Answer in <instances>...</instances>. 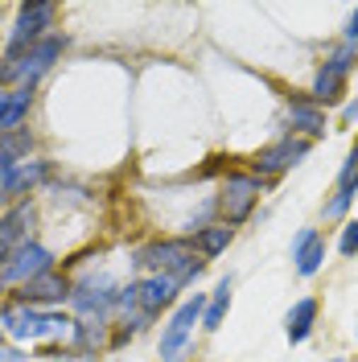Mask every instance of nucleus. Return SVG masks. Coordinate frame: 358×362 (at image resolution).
I'll return each mask as SVG.
<instances>
[{
    "label": "nucleus",
    "mask_w": 358,
    "mask_h": 362,
    "mask_svg": "<svg viewBox=\"0 0 358 362\" xmlns=\"http://www.w3.org/2000/svg\"><path fill=\"white\" fill-rule=\"evenodd\" d=\"M226 309H231V280H223L219 288H214V296L206 300V313H202V329H219L223 325Z\"/></svg>",
    "instance_id": "412c9836"
},
{
    "label": "nucleus",
    "mask_w": 358,
    "mask_h": 362,
    "mask_svg": "<svg viewBox=\"0 0 358 362\" xmlns=\"http://www.w3.org/2000/svg\"><path fill=\"white\" fill-rule=\"evenodd\" d=\"M202 313H206V296L202 293H194L178 313H173V321H169L165 334H161V358L165 362H181V354H185V346L194 338V325L202 321Z\"/></svg>",
    "instance_id": "20e7f679"
},
{
    "label": "nucleus",
    "mask_w": 358,
    "mask_h": 362,
    "mask_svg": "<svg viewBox=\"0 0 358 362\" xmlns=\"http://www.w3.org/2000/svg\"><path fill=\"white\" fill-rule=\"evenodd\" d=\"M0 206H4V194H0Z\"/></svg>",
    "instance_id": "7c9ffc66"
},
{
    "label": "nucleus",
    "mask_w": 358,
    "mask_h": 362,
    "mask_svg": "<svg viewBox=\"0 0 358 362\" xmlns=\"http://www.w3.org/2000/svg\"><path fill=\"white\" fill-rule=\"evenodd\" d=\"M289 124L296 132H305L309 140L313 136H325V112L317 107L313 99H292L289 103Z\"/></svg>",
    "instance_id": "2eb2a0df"
},
{
    "label": "nucleus",
    "mask_w": 358,
    "mask_h": 362,
    "mask_svg": "<svg viewBox=\"0 0 358 362\" xmlns=\"http://www.w3.org/2000/svg\"><path fill=\"white\" fill-rule=\"evenodd\" d=\"M50 362H95V354H50Z\"/></svg>",
    "instance_id": "a878e982"
},
{
    "label": "nucleus",
    "mask_w": 358,
    "mask_h": 362,
    "mask_svg": "<svg viewBox=\"0 0 358 362\" xmlns=\"http://www.w3.org/2000/svg\"><path fill=\"white\" fill-rule=\"evenodd\" d=\"M346 42L350 45L358 42V8H354V17H350V25H346Z\"/></svg>",
    "instance_id": "cd10ccee"
},
{
    "label": "nucleus",
    "mask_w": 358,
    "mask_h": 362,
    "mask_svg": "<svg viewBox=\"0 0 358 362\" xmlns=\"http://www.w3.org/2000/svg\"><path fill=\"white\" fill-rule=\"evenodd\" d=\"M337 189L342 194H358V144L350 148V157L342 160V169H337Z\"/></svg>",
    "instance_id": "4be33fe9"
},
{
    "label": "nucleus",
    "mask_w": 358,
    "mask_h": 362,
    "mask_svg": "<svg viewBox=\"0 0 358 362\" xmlns=\"http://www.w3.org/2000/svg\"><path fill=\"white\" fill-rule=\"evenodd\" d=\"M29 103H33V87L8 90V103H4V112H0V136L4 132H21L25 115H29Z\"/></svg>",
    "instance_id": "dca6fc26"
},
{
    "label": "nucleus",
    "mask_w": 358,
    "mask_h": 362,
    "mask_svg": "<svg viewBox=\"0 0 358 362\" xmlns=\"http://www.w3.org/2000/svg\"><path fill=\"white\" fill-rule=\"evenodd\" d=\"M0 362H21V350H17V346H4V341H0Z\"/></svg>",
    "instance_id": "bb28decb"
},
{
    "label": "nucleus",
    "mask_w": 358,
    "mask_h": 362,
    "mask_svg": "<svg viewBox=\"0 0 358 362\" xmlns=\"http://www.w3.org/2000/svg\"><path fill=\"white\" fill-rule=\"evenodd\" d=\"M29 148H33V132H29V128L0 136V181L8 177L13 169H21L25 160H29Z\"/></svg>",
    "instance_id": "4468645a"
},
{
    "label": "nucleus",
    "mask_w": 358,
    "mask_h": 362,
    "mask_svg": "<svg viewBox=\"0 0 358 362\" xmlns=\"http://www.w3.org/2000/svg\"><path fill=\"white\" fill-rule=\"evenodd\" d=\"M62 325H74L67 317H54V313H42V309H33V305H21V300H13V305H4L0 309V334L8 341H37L45 334H54V329H62Z\"/></svg>",
    "instance_id": "f03ea898"
},
{
    "label": "nucleus",
    "mask_w": 358,
    "mask_h": 362,
    "mask_svg": "<svg viewBox=\"0 0 358 362\" xmlns=\"http://www.w3.org/2000/svg\"><path fill=\"white\" fill-rule=\"evenodd\" d=\"M350 202H354V194H342V189H337L334 198L325 202V218H342V214L350 210Z\"/></svg>",
    "instance_id": "b1692460"
},
{
    "label": "nucleus",
    "mask_w": 358,
    "mask_h": 362,
    "mask_svg": "<svg viewBox=\"0 0 358 362\" xmlns=\"http://www.w3.org/2000/svg\"><path fill=\"white\" fill-rule=\"evenodd\" d=\"M178 280L173 276H149V280H140V313L153 317L161 313L165 305H173V296H178Z\"/></svg>",
    "instance_id": "9b49d317"
},
{
    "label": "nucleus",
    "mask_w": 358,
    "mask_h": 362,
    "mask_svg": "<svg viewBox=\"0 0 358 362\" xmlns=\"http://www.w3.org/2000/svg\"><path fill=\"white\" fill-rule=\"evenodd\" d=\"M337 251L342 255H358V223H346L342 239H337Z\"/></svg>",
    "instance_id": "393cba45"
},
{
    "label": "nucleus",
    "mask_w": 358,
    "mask_h": 362,
    "mask_svg": "<svg viewBox=\"0 0 358 362\" xmlns=\"http://www.w3.org/2000/svg\"><path fill=\"white\" fill-rule=\"evenodd\" d=\"M305 157H309V140L305 136H284V140L268 144L255 157V177H280V173H289L292 165H301Z\"/></svg>",
    "instance_id": "0eeeda50"
},
{
    "label": "nucleus",
    "mask_w": 358,
    "mask_h": 362,
    "mask_svg": "<svg viewBox=\"0 0 358 362\" xmlns=\"http://www.w3.org/2000/svg\"><path fill=\"white\" fill-rule=\"evenodd\" d=\"M70 293H74V288H70V280L62 276V272L50 268L45 276L21 284V288H17V300H21V305H33V309H45V305H62Z\"/></svg>",
    "instance_id": "1a4fd4ad"
},
{
    "label": "nucleus",
    "mask_w": 358,
    "mask_h": 362,
    "mask_svg": "<svg viewBox=\"0 0 358 362\" xmlns=\"http://www.w3.org/2000/svg\"><path fill=\"white\" fill-rule=\"evenodd\" d=\"M4 103H8V90H0V112H4Z\"/></svg>",
    "instance_id": "c756f323"
},
{
    "label": "nucleus",
    "mask_w": 358,
    "mask_h": 362,
    "mask_svg": "<svg viewBox=\"0 0 358 362\" xmlns=\"http://www.w3.org/2000/svg\"><path fill=\"white\" fill-rule=\"evenodd\" d=\"M0 296H4V284H0Z\"/></svg>",
    "instance_id": "2f4dec72"
},
{
    "label": "nucleus",
    "mask_w": 358,
    "mask_h": 362,
    "mask_svg": "<svg viewBox=\"0 0 358 362\" xmlns=\"http://www.w3.org/2000/svg\"><path fill=\"white\" fill-rule=\"evenodd\" d=\"M330 362H342V358H330Z\"/></svg>",
    "instance_id": "473e14b6"
},
{
    "label": "nucleus",
    "mask_w": 358,
    "mask_h": 362,
    "mask_svg": "<svg viewBox=\"0 0 358 362\" xmlns=\"http://www.w3.org/2000/svg\"><path fill=\"white\" fill-rule=\"evenodd\" d=\"M70 334H74V346H79V354H95V350L108 341V329H103V321H91V317L74 321V325H70Z\"/></svg>",
    "instance_id": "aec40b11"
},
{
    "label": "nucleus",
    "mask_w": 358,
    "mask_h": 362,
    "mask_svg": "<svg viewBox=\"0 0 358 362\" xmlns=\"http://www.w3.org/2000/svg\"><path fill=\"white\" fill-rule=\"evenodd\" d=\"M70 300H74V309H79L83 317L103 321V313L120 300V293H112L108 284H83V288H74V293H70Z\"/></svg>",
    "instance_id": "f8f14e48"
},
{
    "label": "nucleus",
    "mask_w": 358,
    "mask_h": 362,
    "mask_svg": "<svg viewBox=\"0 0 358 362\" xmlns=\"http://www.w3.org/2000/svg\"><path fill=\"white\" fill-rule=\"evenodd\" d=\"M292 259H296V272L301 276H313L321 264H325V239L317 230H301L292 239Z\"/></svg>",
    "instance_id": "ddd939ff"
},
{
    "label": "nucleus",
    "mask_w": 358,
    "mask_h": 362,
    "mask_svg": "<svg viewBox=\"0 0 358 362\" xmlns=\"http://www.w3.org/2000/svg\"><path fill=\"white\" fill-rule=\"evenodd\" d=\"M45 177H50V160H25L21 169H13L8 177L0 181V194H4V202H8V198H25V194H33Z\"/></svg>",
    "instance_id": "9d476101"
},
{
    "label": "nucleus",
    "mask_w": 358,
    "mask_h": 362,
    "mask_svg": "<svg viewBox=\"0 0 358 362\" xmlns=\"http://www.w3.org/2000/svg\"><path fill=\"white\" fill-rule=\"evenodd\" d=\"M264 194V177L255 173H231L223 181V194H219V210H223V223L226 226H239L251 218V210Z\"/></svg>",
    "instance_id": "7ed1b4c3"
},
{
    "label": "nucleus",
    "mask_w": 358,
    "mask_h": 362,
    "mask_svg": "<svg viewBox=\"0 0 358 362\" xmlns=\"http://www.w3.org/2000/svg\"><path fill=\"white\" fill-rule=\"evenodd\" d=\"M62 49H67V37L50 33V37H42L37 45L21 49V54H4V62H0V83H21V87H33L45 70L62 58Z\"/></svg>",
    "instance_id": "f257e3e1"
},
{
    "label": "nucleus",
    "mask_w": 358,
    "mask_h": 362,
    "mask_svg": "<svg viewBox=\"0 0 358 362\" xmlns=\"http://www.w3.org/2000/svg\"><path fill=\"white\" fill-rule=\"evenodd\" d=\"M342 119H346V124H354V119H358V99H354V103H346V112H342Z\"/></svg>",
    "instance_id": "c85d7f7f"
},
{
    "label": "nucleus",
    "mask_w": 358,
    "mask_h": 362,
    "mask_svg": "<svg viewBox=\"0 0 358 362\" xmlns=\"http://www.w3.org/2000/svg\"><path fill=\"white\" fill-rule=\"evenodd\" d=\"M354 62H358V49L346 42V45H337L334 54H330V62H325V66L337 70V74H350V70H354Z\"/></svg>",
    "instance_id": "5701e85b"
},
{
    "label": "nucleus",
    "mask_w": 358,
    "mask_h": 362,
    "mask_svg": "<svg viewBox=\"0 0 358 362\" xmlns=\"http://www.w3.org/2000/svg\"><path fill=\"white\" fill-rule=\"evenodd\" d=\"M231 239H235V226H226V223L202 226L198 235H194V247H198L202 259H214V255H223V251H226V243H231Z\"/></svg>",
    "instance_id": "a211bd4d"
},
{
    "label": "nucleus",
    "mask_w": 358,
    "mask_h": 362,
    "mask_svg": "<svg viewBox=\"0 0 358 362\" xmlns=\"http://www.w3.org/2000/svg\"><path fill=\"white\" fill-rule=\"evenodd\" d=\"M54 4L50 0H33V4H21V13H17V25H13V42H8V54H21L29 45H37L42 37H50L45 29L54 25Z\"/></svg>",
    "instance_id": "423d86ee"
},
{
    "label": "nucleus",
    "mask_w": 358,
    "mask_h": 362,
    "mask_svg": "<svg viewBox=\"0 0 358 362\" xmlns=\"http://www.w3.org/2000/svg\"><path fill=\"white\" fill-rule=\"evenodd\" d=\"M313 321H317V300L313 296H305V300H296L292 305V313H289V341L296 346V341H305L309 334H313Z\"/></svg>",
    "instance_id": "6ab92c4d"
},
{
    "label": "nucleus",
    "mask_w": 358,
    "mask_h": 362,
    "mask_svg": "<svg viewBox=\"0 0 358 362\" xmlns=\"http://www.w3.org/2000/svg\"><path fill=\"white\" fill-rule=\"evenodd\" d=\"M346 95V74H337V70L321 66L313 78V90H309V99H313L317 107H325V103H337Z\"/></svg>",
    "instance_id": "f3484780"
},
{
    "label": "nucleus",
    "mask_w": 358,
    "mask_h": 362,
    "mask_svg": "<svg viewBox=\"0 0 358 362\" xmlns=\"http://www.w3.org/2000/svg\"><path fill=\"white\" fill-rule=\"evenodd\" d=\"M54 268V255L42 247V243H21V247L13 251L8 259H4V268H0V284H29V280H37V276H45V272Z\"/></svg>",
    "instance_id": "39448f33"
},
{
    "label": "nucleus",
    "mask_w": 358,
    "mask_h": 362,
    "mask_svg": "<svg viewBox=\"0 0 358 362\" xmlns=\"http://www.w3.org/2000/svg\"><path fill=\"white\" fill-rule=\"evenodd\" d=\"M185 259H194L185 239H165V243H149L136 251V268L153 272V276H173V272H181Z\"/></svg>",
    "instance_id": "6e6552de"
}]
</instances>
